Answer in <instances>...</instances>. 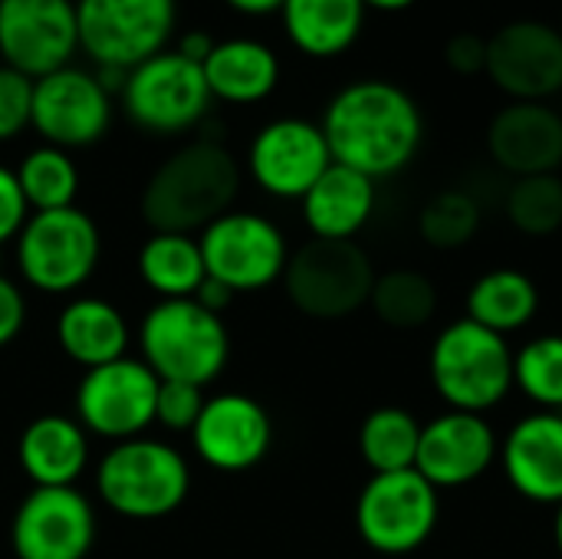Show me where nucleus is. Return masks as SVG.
<instances>
[{"label": "nucleus", "instance_id": "35", "mask_svg": "<svg viewBox=\"0 0 562 559\" xmlns=\"http://www.w3.org/2000/svg\"><path fill=\"white\" fill-rule=\"evenodd\" d=\"M204 389L188 382H161L158 402H155V425L171 435H191L204 412Z\"/></svg>", "mask_w": 562, "mask_h": 559}, {"label": "nucleus", "instance_id": "6", "mask_svg": "<svg viewBox=\"0 0 562 559\" xmlns=\"http://www.w3.org/2000/svg\"><path fill=\"white\" fill-rule=\"evenodd\" d=\"M431 385L454 412L484 415L514 389V349L474 320L448 323L431 346Z\"/></svg>", "mask_w": 562, "mask_h": 559}, {"label": "nucleus", "instance_id": "39", "mask_svg": "<svg viewBox=\"0 0 562 559\" xmlns=\"http://www.w3.org/2000/svg\"><path fill=\"white\" fill-rule=\"evenodd\" d=\"M445 59L458 76H477L487 69V40L477 33H458L448 40Z\"/></svg>", "mask_w": 562, "mask_h": 559}, {"label": "nucleus", "instance_id": "7", "mask_svg": "<svg viewBox=\"0 0 562 559\" xmlns=\"http://www.w3.org/2000/svg\"><path fill=\"white\" fill-rule=\"evenodd\" d=\"M79 49L99 69L128 72L168 49L178 26V0H76Z\"/></svg>", "mask_w": 562, "mask_h": 559}, {"label": "nucleus", "instance_id": "20", "mask_svg": "<svg viewBox=\"0 0 562 559\" xmlns=\"http://www.w3.org/2000/svg\"><path fill=\"white\" fill-rule=\"evenodd\" d=\"M491 158L517 175H557L562 165V115L550 102H510L487 128Z\"/></svg>", "mask_w": 562, "mask_h": 559}, {"label": "nucleus", "instance_id": "31", "mask_svg": "<svg viewBox=\"0 0 562 559\" xmlns=\"http://www.w3.org/2000/svg\"><path fill=\"white\" fill-rule=\"evenodd\" d=\"M369 306L392 329H422L438 313V287L418 270H389L375 277Z\"/></svg>", "mask_w": 562, "mask_h": 559}, {"label": "nucleus", "instance_id": "29", "mask_svg": "<svg viewBox=\"0 0 562 559\" xmlns=\"http://www.w3.org/2000/svg\"><path fill=\"white\" fill-rule=\"evenodd\" d=\"M422 441V425L412 412L398 405H382L366 415L359 428V451L372 474H395L415 468Z\"/></svg>", "mask_w": 562, "mask_h": 559}, {"label": "nucleus", "instance_id": "12", "mask_svg": "<svg viewBox=\"0 0 562 559\" xmlns=\"http://www.w3.org/2000/svg\"><path fill=\"white\" fill-rule=\"evenodd\" d=\"M438 491L415 471L372 474L356 501V530L382 557L415 554L438 527Z\"/></svg>", "mask_w": 562, "mask_h": 559}, {"label": "nucleus", "instance_id": "30", "mask_svg": "<svg viewBox=\"0 0 562 559\" xmlns=\"http://www.w3.org/2000/svg\"><path fill=\"white\" fill-rule=\"evenodd\" d=\"M16 185L26 198L30 214L33 211H59L72 208L79 194V168L69 152L53 148V145H36L30 148L20 165L13 168Z\"/></svg>", "mask_w": 562, "mask_h": 559}, {"label": "nucleus", "instance_id": "37", "mask_svg": "<svg viewBox=\"0 0 562 559\" xmlns=\"http://www.w3.org/2000/svg\"><path fill=\"white\" fill-rule=\"evenodd\" d=\"M26 217H30V208L16 185V175H13V168L0 165V250L16 241Z\"/></svg>", "mask_w": 562, "mask_h": 559}, {"label": "nucleus", "instance_id": "40", "mask_svg": "<svg viewBox=\"0 0 562 559\" xmlns=\"http://www.w3.org/2000/svg\"><path fill=\"white\" fill-rule=\"evenodd\" d=\"M234 297H237V293H231L224 283H217V280H211V277H207V280L201 283V290L194 293V300H198L204 310L217 313V316H221V313H224V310L234 303Z\"/></svg>", "mask_w": 562, "mask_h": 559}, {"label": "nucleus", "instance_id": "22", "mask_svg": "<svg viewBox=\"0 0 562 559\" xmlns=\"http://www.w3.org/2000/svg\"><path fill=\"white\" fill-rule=\"evenodd\" d=\"M92 458L89 432L72 415H40L16 441L20 471L33 488H76Z\"/></svg>", "mask_w": 562, "mask_h": 559}, {"label": "nucleus", "instance_id": "10", "mask_svg": "<svg viewBox=\"0 0 562 559\" xmlns=\"http://www.w3.org/2000/svg\"><path fill=\"white\" fill-rule=\"evenodd\" d=\"M198 244L207 277L224 283L231 293L267 290L283 280L290 264V244L283 231L257 211L231 208L198 234Z\"/></svg>", "mask_w": 562, "mask_h": 559}, {"label": "nucleus", "instance_id": "23", "mask_svg": "<svg viewBox=\"0 0 562 559\" xmlns=\"http://www.w3.org/2000/svg\"><path fill=\"white\" fill-rule=\"evenodd\" d=\"M56 343L82 372L128 356L132 326L125 313L102 297H69L56 316Z\"/></svg>", "mask_w": 562, "mask_h": 559}, {"label": "nucleus", "instance_id": "9", "mask_svg": "<svg viewBox=\"0 0 562 559\" xmlns=\"http://www.w3.org/2000/svg\"><path fill=\"white\" fill-rule=\"evenodd\" d=\"M290 303L313 320H342L362 310L375 287L369 254L356 241H310L283 270Z\"/></svg>", "mask_w": 562, "mask_h": 559}, {"label": "nucleus", "instance_id": "45", "mask_svg": "<svg viewBox=\"0 0 562 559\" xmlns=\"http://www.w3.org/2000/svg\"><path fill=\"white\" fill-rule=\"evenodd\" d=\"M560 33H562V23H560Z\"/></svg>", "mask_w": 562, "mask_h": 559}, {"label": "nucleus", "instance_id": "1", "mask_svg": "<svg viewBox=\"0 0 562 559\" xmlns=\"http://www.w3.org/2000/svg\"><path fill=\"white\" fill-rule=\"evenodd\" d=\"M336 165L366 178H392L408 168L425 138V119L412 92L389 79L342 86L319 122Z\"/></svg>", "mask_w": 562, "mask_h": 559}, {"label": "nucleus", "instance_id": "36", "mask_svg": "<svg viewBox=\"0 0 562 559\" xmlns=\"http://www.w3.org/2000/svg\"><path fill=\"white\" fill-rule=\"evenodd\" d=\"M33 79L0 63V142H13L30 128Z\"/></svg>", "mask_w": 562, "mask_h": 559}, {"label": "nucleus", "instance_id": "15", "mask_svg": "<svg viewBox=\"0 0 562 559\" xmlns=\"http://www.w3.org/2000/svg\"><path fill=\"white\" fill-rule=\"evenodd\" d=\"M79 49L76 0H0V63L43 79Z\"/></svg>", "mask_w": 562, "mask_h": 559}, {"label": "nucleus", "instance_id": "26", "mask_svg": "<svg viewBox=\"0 0 562 559\" xmlns=\"http://www.w3.org/2000/svg\"><path fill=\"white\" fill-rule=\"evenodd\" d=\"M280 16L290 43L300 53L313 59H333L356 46L366 26V3L362 0H283Z\"/></svg>", "mask_w": 562, "mask_h": 559}, {"label": "nucleus", "instance_id": "41", "mask_svg": "<svg viewBox=\"0 0 562 559\" xmlns=\"http://www.w3.org/2000/svg\"><path fill=\"white\" fill-rule=\"evenodd\" d=\"M214 43L217 40H211L207 33H201V30H191V33H184L181 40H178V53H184L188 59H194V63H204L207 59V53L214 49Z\"/></svg>", "mask_w": 562, "mask_h": 559}, {"label": "nucleus", "instance_id": "18", "mask_svg": "<svg viewBox=\"0 0 562 559\" xmlns=\"http://www.w3.org/2000/svg\"><path fill=\"white\" fill-rule=\"evenodd\" d=\"M191 451L221 474H244L257 468L273 445L270 412L244 392H221L204 402L191 428Z\"/></svg>", "mask_w": 562, "mask_h": 559}, {"label": "nucleus", "instance_id": "33", "mask_svg": "<svg viewBox=\"0 0 562 559\" xmlns=\"http://www.w3.org/2000/svg\"><path fill=\"white\" fill-rule=\"evenodd\" d=\"M514 385L537 412L562 415V336H537L514 356Z\"/></svg>", "mask_w": 562, "mask_h": 559}, {"label": "nucleus", "instance_id": "28", "mask_svg": "<svg viewBox=\"0 0 562 559\" xmlns=\"http://www.w3.org/2000/svg\"><path fill=\"white\" fill-rule=\"evenodd\" d=\"M537 310H540L537 283L514 267H501L477 277V283L468 293V320H474L477 326L497 336L527 329Z\"/></svg>", "mask_w": 562, "mask_h": 559}, {"label": "nucleus", "instance_id": "17", "mask_svg": "<svg viewBox=\"0 0 562 559\" xmlns=\"http://www.w3.org/2000/svg\"><path fill=\"white\" fill-rule=\"evenodd\" d=\"M491 82L510 102H547L562 92V33L543 20H514L487 40Z\"/></svg>", "mask_w": 562, "mask_h": 559}, {"label": "nucleus", "instance_id": "16", "mask_svg": "<svg viewBox=\"0 0 562 559\" xmlns=\"http://www.w3.org/2000/svg\"><path fill=\"white\" fill-rule=\"evenodd\" d=\"M333 165L319 122L283 115L267 122L247 145L250 181L280 201H300Z\"/></svg>", "mask_w": 562, "mask_h": 559}, {"label": "nucleus", "instance_id": "32", "mask_svg": "<svg viewBox=\"0 0 562 559\" xmlns=\"http://www.w3.org/2000/svg\"><path fill=\"white\" fill-rule=\"evenodd\" d=\"M507 221L527 237H550L562 227V178L560 175H527L517 178L504 201Z\"/></svg>", "mask_w": 562, "mask_h": 559}, {"label": "nucleus", "instance_id": "8", "mask_svg": "<svg viewBox=\"0 0 562 559\" xmlns=\"http://www.w3.org/2000/svg\"><path fill=\"white\" fill-rule=\"evenodd\" d=\"M119 99L125 115L151 135L191 132L214 102L201 63L178 49H161L128 69Z\"/></svg>", "mask_w": 562, "mask_h": 559}, {"label": "nucleus", "instance_id": "5", "mask_svg": "<svg viewBox=\"0 0 562 559\" xmlns=\"http://www.w3.org/2000/svg\"><path fill=\"white\" fill-rule=\"evenodd\" d=\"M102 260L99 224L82 208L33 211L13 241V264L20 280L46 297H69L82 290Z\"/></svg>", "mask_w": 562, "mask_h": 559}, {"label": "nucleus", "instance_id": "19", "mask_svg": "<svg viewBox=\"0 0 562 559\" xmlns=\"http://www.w3.org/2000/svg\"><path fill=\"white\" fill-rule=\"evenodd\" d=\"M497 458H501V441L494 428L484 422V415L448 409L445 415L422 425L415 471L435 491L464 488L484 478Z\"/></svg>", "mask_w": 562, "mask_h": 559}, {"label": "nucleus", "instance_id": "13", "mask_svg": "<svg viewBox=\"0 0 562 559\" xmlns=\"http://www.w3.org/2000/svg\"><path fill=\"white\" fill-rule=\"evenodd\" d=\"M112 125V92L102 79L79 66H63L43 79H33L30 128L43 145L76 152L95 145Z\"/></svg>", "mask_w": 562, "mask_h": 559}, {"label": "nucleus", "instance_id": "43", "mask_svg": "<svg viewBox=\"0 0 562 559\" xmlns=\"http://www.w3.org/2000/svg\"><path fill=\"white\" fill-rule=\"evenodd\" d=\"M366 3V10L372 7V10H382V13H398V10H408L415 0H362Z\"/></svg>", "mask_w": 562, "mask_h": 559}, {"label": "nucleus", "instance_id": "25", "mask_svg": "<svg viewBox=\"0 0 562 559\" xmlns=\"http://www.w3.org/2000/svg\"><path fill=\"white\" fill-rule=\"evenodd\" d=\"M211 99L227 105H257L280 82L277 53L254 36L217 40L207 59L201 63Z\"/></svg>", "mask_w": 562, "mask_h": 559}, {"label": "nucleus", "instance_id": "34", "mask_svg": "<svg viewBox=\"0 0 562 559\" xmlns=\"http://www.w3.org/2000/svg\"><path fill=\"white\" fill-rule=\"evenodd\" d=\"M481 227V208L468 191H441L435 194L418 217L422 237L438 250H458L474 241Z\"/></svg>", "mask_w": 562, "mask_h": 559}, {"label": "nucleus", "instance_id": "14", "mask_svg": "<svg viewBox=\"0 0 562 559\" xmlns=\"http://www.w3.org/2000/svg\"><path fill=\"white\" fill-rule=\"evenodd\" d=\"M95 507L79 488H33L13 511L16 559H86L95 544Z\"/></svg>", "mask_w": 562, "mask_h": 559}, {"label": "nucleus", "instance_id": "2", "mask_svg": "<svg viewBox=\"0 0 562 559\" xmlns=\"http://www.w3.org/2000/svg\"><path fill=\"white\" fill-rule=\"evenodd\" d=\"M240 191L237 158L211 138L175 148L145 181L142 217L151 231L201 234L227 214Z\"/></svg>", "mask_w": 562, "mask_h": 559}, {"label": "nucleus", "instance_id": "27", "mask_svg": "<svg viewBox=\"0 0 562 559\" xmlns=\"http://www.w3.org/2000/svg\"><path fill=\"white\" fill-rule=\"evenodd\" d=\"M138 277L158 300H188L207 280L198 234L151 231L138 247Z\"/></svg>", "mask_w": 562, "mask_h": 559}, {"label": "nucleus", "instance_id": "3", "mask_svg": "<svg viewBox=\"0 0 562 559\" xmlns=\"http://www.w3.org/2000/svg\"><path fill=\"white\" fill-rule=\"evenodd\" d=\"M138 359L161 382L211 385L231 362V333L224 316L204 310L194 297L158 300L138 323Z\"/></svg>", "mask_w": 562, "mask_h": 559}, {"label": "nucleus", "instance_id": "42", "mask_svg": "<svg viewBox=\"0 0 562 559\" xmlns=\"http://www.w3.org/2000/svg\"><path fill=\"white\" fill-rule=\"evenodd\" d=\"M231 10L247 13V16H267V13H280L283 0H224Z\"/></svg>", "mask_w": 562, "mask_h": 559}, {"label": "nucleus", "instance_id": "4", "mask_svg": "<svg viewBox=\"0 0 562 559\" xmlns=\"http://www.w3.org/2000/svg\"><path fill=\"white\" fill-rule=\"evenodd\" d=\"M99 501L125 521H161L191 494L188 458L151 435L109 445L95 465Z\"/></svg>", "mask_w": 562, "mask_h": 559}, {"label": "nucleus", "instance_id": "38", "mask_svg": "<svg viewBox=\"0 0 562 559\" xmlns=\"http://www.w3.org/2000/svg\"><path fill=\"white\" fill-rule=\"evenodd\" d=\"M26 313H30V306H26L23 287L13 277L0 273V349H7L23 333Z\"/></svg>", "mask_w": 562, "mask_h": 559}, {"label": "nucleus", "instance_id": "21", "mask_svg": "<svg viewBox=\"0 0 562 559\" xmlns=\"http://www.w3.org/2000/svg\"><path fill=\"white\" fill-rule=\"evenodd\" d=\"M501 465L510 488L533 504H562V415L533 412L520 418L504 445Z\"/></svg>", "mask_w": 562, "mask_h": 559}, {"label": "nucleus", "instance_id": "44", "mask_svg": "<svg viewBox=\"0 0 562 559\" xmlns=\"http://www.w3.org/2000/svg\"><path fill=\"white\" fill-rule=\"evenodd\" d=\"M553 540H557V550L562 557V504L557 507V521H553Z\"/></svg>", "mask_w": 562, "mask_h": 559}, {"label": "nucleus", "instance_id": "11", "mask_svg": "<svg viewBox=\"0 0 562 559\" xmlns=\"http://www.w3.org/2000/svg\"><path fill=\"white\" fill-rule=\"evenodd\" d=\"M161 379L138 359L122 356L109 366L82 372L72 395V418L109 445L142 438L155 428V402Z\"/></svg>", "mask_w": 562, "mask_h": 559}, {"label": "nucleus", "instance_id": "24", "mask_svg": "<svg viewBox=\"0 0 562 559\" xmlns=\"http://www.w3.org/2000/svg\"><path fill=\"white\" fill-rule=\"evenodd\" d=\"M303 224L316 241H352L375 211V181L346 165H329L300 198Z\"/></svg>", "mask_w": 562, "mask_h": 559}]
</instances>
